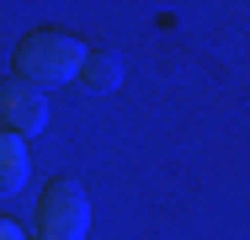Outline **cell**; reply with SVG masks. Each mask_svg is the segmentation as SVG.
Here are the masks:
<instances>
[{"mask_svg": "<svg viewBox=\"0 0 250 240\" xmlns=\"http://www.w3.org/2000/svg\"><path fill=\"white\" fill-rule=\"evenodd\" d=\"M27 171H32L27 144L16 139V134H0V192H21L27 187Z\"/></svg>", "mask_w": 250, "mask_h": 240, "instance_id": "obj_4", "label": "cell"}, {"mask_svg": "<svg viewBox=\"0 0 250 240\" xmlns=\"http://www.w3.org/2000/svg\"><path fill=\"white\" fill-rule=\"evenodd\" d=\"M80 64H85V43L69 38V32H32V38H21V48H16V80L38 86V91L75 80Z\"/></svg>", "mask_w": 250, "mask_h": 240, "instance_id": "obj_1", "label": "cell"}, {"mask_svg": "<svg viewBox=\"0 0 250 240\" xmlns=\"http://www.w3.org/2000/svg\"><path fill=\"white\" fill-rule=\"evenodd\" d=\"M80 80H85L91 91H112V86L123 80V59H117L112 48H85V64H80Z\"/></svg>", "mask_w": 250, "mask_h": 240, "instance_id": "obj_5", "label": "cell"}, {"mask_svg": "<svg viewBox=\"0 0 250 240\" xmlns=\"http://www.w3.org/2000/svg\"><path fill=\"white\" fill-rule=\"evenodd\" d=\"M48 128V96L27 80H5L0 86V134H38Z\"/></svg>", "mask_w": 250, "mask_h": 240, "instance_id": "obj_3", "label": "cell"}, {"mask_svg": "<svg viewBox=\"0 0 250 240\" xmlns=\"http://www.w3.org/2000/svg\"><path fill=\"white\" fill-rule=\"evenodd\" d=\"M0 240H21V230H16V224H11L5 214H0Z\"/></svg>", "mask_w": 250, "mask_h": 240, "instance_id": "obj_6", "label": "cell"}, {"mask_svg": "<svg viewBox=\"0 0 250 240\" xmlns=\"http://www.w3.org/2000/svg\"><path fill=\"white\" fill-rule=\"evenodd\" d=\"M38 240H43V235H38Z\"/></svg>", "mask_w": 250, "mask_h": 240, "instance_id": "obj_7", "label": "cell"}, {"mask_svg": "<svg viewBox=\"0 0 250 240\" xmlns=\"http://www.w3.org/2000/svg\"><path fill=\"white\" fill-rule=\"evenodd\" d=\"M38 235L43 240H80L91 230V203H85V192L80 182H69V176H53L43 197H38Z\"/></svg>", "mask_w": 250, "mask_h": 240, "instance_id": "obj_2", "label": "cell"}]
</instances>
